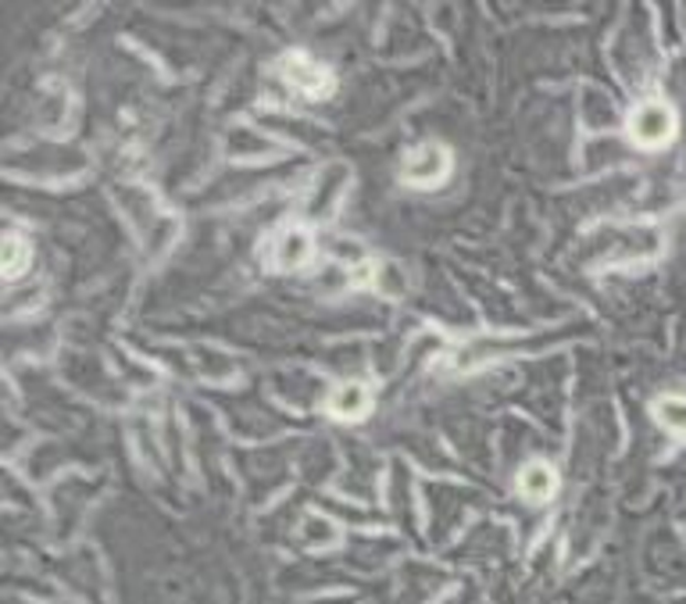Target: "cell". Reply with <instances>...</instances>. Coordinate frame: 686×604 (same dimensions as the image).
Returning a JSON list of instances; mask_svg holds the SVG:
<instances>
[{
	"label": "cell",
	"instance_id": "cell-1",
	"mask_svg": "<svg viewBox=\"0 0 686 604\" xmlns=\"http://www.w3.org/2000/svg\"><path fill=\"white\" fill-rule=\"evenodd\" d=\"M676 112L668 108L665 100H644L640 108H633L630 115V140L636 147H665L676 136Z\"/></svg>",
	"mask_w": 686,
	"mask_h": 604
},
{
	"label": "cell",
	"instance_id": "cell-2",
	"mask_svg": "<svg viewBox=\"0 0 686 604\" xmlns=\"http://www.w3.org/2000/svg\"><path fill=\"white\" fill-rule=\"evenodd\" d=\"M279 72H283V80L300 89L304 97H326L329 89H333V75L326 65H318L312 54H304V51H289L283 62H279Z\"/></svg>",
	"mask_w": 686,
	"mask_h": 604
},
{
	"label": "cell",
	"instance_id": "cell-3",
	"mask_svg": "<svg viewBox=\"0 0 686 604\" xmlns=\"http://www.w3.org/2000/svg\"><path fill=\"white\" fill-rule=\"evenodd\" d=\"M451 169V155L440 144H422L419 150H411L404 161L401 179L408 187H436L440 179Z\"/></svg>",
	"mask_w": 686,
	"mask_h": 604
},
{
	"label": "cell",
	"instance_id": "cell-4",
	"mask_svg": "<svg viewBox=\"0 0 686 604\" xmlns=\"http://www.w3.org/2000/svg\"><path fill=\"white\" fill-rule=\"evenodd\" d=\"M518 490H523L526 501L540 505V501H547V497H555L558 476H555V469L547 462H529L526 469H523V476H518Z\"/></svg>",
	"mask_w": 686,
	"mask_h": 604
},
{
	"label": "cell",
	"instance_id": "cell-5",
	"mask_svg": "<svg viewBox=\"0 0 686 604\" xmlns=\"http://www.w3.org/2000/svg\"><path fill=\"white\" fill-rule=\"evenodd\" d=\"M369 404H372V394L365 383H344L329 394V412L337 418H361L369 412Z\"/></svg>",
	"mask_w": 686,
	"mask_h": 604
},
{
	"label": "cell",
	"instance_id": "cell-6",
	"mask_svg": "<svg viewBox=\"0 0 686 604\" xmlns=\"http://www.w3.org/2000/svg\"><path fill=\"white\" fill-rule=\"evenodd\" d=\"M312 258V240L304 230H289L279 236V244H276V262L283 268H300L304 262Z\"/></svg>",
	"mask_w": 686,
	"mask_h": 604
},
{
	"label": "cell",
	"instance_id": "cell-7",
	"mask_svg": "<svg viewBox=\"0 0 686 604\" xmlns=\"http://www.w3.org/2000/svg\"><path fill=\"white\" fill-rule=\"evenodd\" d=\"M29 258H33V251H29L25 236L8 233L4 236V276L8 279H19L22 272H25V265H29Z\"/></svg>",
	"mask_w": 686,
	"mask_h": 604
},
{
	"label": "cell",
	"instance_id": "cell-8",
	"mask_svg": "<svg viewBox=\"0 0 686 604\" xmlns=\"http://www.w3.org/2000/svg\"><path fill=\"white\" fill-rule=\"evenodd\" d=\"M654 418L676 436H686V398H662L654 401Z\"/></svg>",
	"mask_w": 686,
	"mask_h": 604
}]
</instances>
